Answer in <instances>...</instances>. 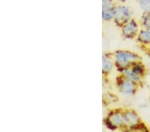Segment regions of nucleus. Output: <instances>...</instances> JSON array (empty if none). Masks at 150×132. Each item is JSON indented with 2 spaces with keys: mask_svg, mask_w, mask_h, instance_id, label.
<instances>
[{
  "mask_svg": "<svg viewBox=\"0 0 150 132\" xmlns=\"http://www.w3.org/2000/svg\"><path fill=\"white\" fill-rule=\"evenodd\" d=\"M123 128L128 130L134 131V129L142 123L141 119L137 113L132 109H124L122 112Z\"/></svg>",
  "mask_w": 150,
  "mask_h": 132,
  "instance_id": "obj_4",
  "label": "nucleus"
},
{
  "mask_svg": "<svg viewBox=\"0 0 150 132\" xmlns=\"http://www.w3.org/2000/svg\"><path fill=\"white\" fill-rule=\"evenodd\" d=\"M115 6L113 0H102V11L112 10Z\"/></svg>",
  "mask_w": 150,
  "mask_h": 132,
  "instance_id": "obj_10",
  "label": "nucleus"
},
{
  "mask_svg": "<svg viewBox=\"0 0 150 132\" xmlns=\"http://www.w3.org/2000/svg\"><path fill=\"white\" fill-rule=\"evenodd\" d=\"M142 23L145 29L150 30V13H144L142 17Z\"/></svg>",
  "mask_w": 150,
  "mask_h": 132,
  "instance_id": "obj_11",
  "label": "nucleus"
},
{
  "mask_svg": "<svg viewBox=\"0 0 150 132\" xmlns=\"http://www.w3.org/2000/svg\"><path fill=\"white\" fill-rule=\"evenodd\" d=\"M138 83L136 81L128 78L124 74L117 78V85L121 92L125 94L132 95L136 93L138 88Z\"/></svg>",
  "mask_w": 150,
  "mask_h": 132,
  "instance_id": "obj_3",
  "label": "nucleus"
},
{
  "mask_svg": "<svg viewBox=\"0 0 150 132\" xmlns=\"http://www.w3.org/2000/svg\"><path fill=\"white\" fill-rule=\"evenodd\" d=\"M137 39L142 44L150 45V30L146 29L140 30L137 35Z\"/></svg>",
  "mask_w": 150,
  "mask_h": 132,
  "instance_id": "obj_7",
  "label": "nucleus"
},
{
  "mask_svg": "<svg viewBox=\"0 0 150 132\" xmlns=\"http://www.w3.org/2000/svg\"><path fill=\"white\" fill-rule=\"evenodd\" d=\"M127 1V0H113V1L115 2V4H124Z\"/></svg>",
  "mask_w": 150,
  "mask_h": 132,
  "instance_id": "obj_12",
  "label": "nucleus"
},
{
  "mask_svg": "<svg viewBox=\"0 0 150 132\" xmlns=\"http://www.w3.org/2000/svg\"><path fill=\"white\" fill-rule=\"evenodd\" d=\"M141 57L129 51H117L115 55V64L120 69L129 67L134 62L140 61Z\"/></svg>",
  "mask_w": 150,
  "mask_h": 132,
  "instance_id": "obj_1",
  "label": "nucleus"
},
{
  "mask_svg": "<svg viewBox=\"0 0 150 132\" xmlns=\"http://www.w3.org/2000/svg\"><path fill=\"white\" fill-rule=\"evenodd\" d=\"M113 20L116 25L122 28L132 20L131 9L123 4L115 5L113 10Z\"/></svg>",
  "mask_w": 150,
  "mask_h": 132,
  "instance_id": "obj_2",
  "label": "nucleus"
},
{
  "mask_svg": "<svg viewBox=\"0 0 150 132\" xmlns=\"http://www.w3.org/2000/svg\"><path fill=\"white\" fill-rule=\"evenodd\" d=\"M138 4L144 13H150V0H138Z\"/></svg>",
  "mask_w": 150,
  "mask_h": 132,
  "instance_id": "obj_9",
  "label": "nucleus"
},
{
  "mask_svg": "<svg viewBox=\"0 0 150 132\" xmlns=\"http://www.w3.org/2000/svg\"><path fill=\"white\" fill-rule=\"evenodd\" d=\"M122 111L116 110L109 115L106 123L109 128L112 129H115L120 128H123V119Z\"/></svg>",
  "mask_w": 150,
  "mask_h": 132,
  "instance_id": "obj_5",
  "label": "nucleus"
},
{
  "mask_svg": "<svg viewBox=\"0 0 150 132\" xmlns=\"http://www.w3.org/2000/svg\"><path fill=\"white\" fill-rule=\"evenodd\" d=\"M122 28V35L126 39H133L135 37H137L139 32L138 23L134 19H132Z\"/></svg>",
  "mask_w": 150,
  "mask_h": 132,
  "instance_id": "obj_6",
  "label": "nucleus"
},
{
  "mask_svg": "<svg viewBox=\"0 0 150 132\" xmlns=\"http://www.w3.org/2000/svg\"><path fill=\"white\" fill-rule=\"evenodd\" d=\"M113 67V63L109 57H103V71L105 73H109Z\"/></svg>",
  "mask_w": 150,
  "mask_h": 132,
  "instance_id": "obj_8",
  "label": "nucleus"
}]
</instances>
